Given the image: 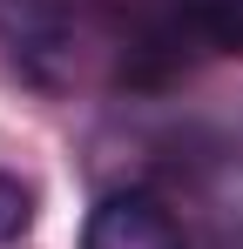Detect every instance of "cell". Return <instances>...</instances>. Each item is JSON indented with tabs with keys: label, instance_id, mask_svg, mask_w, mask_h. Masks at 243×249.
Instances as JSON below:
<instances>
[{
	"label": "cell",
	"instance_id": "1",
	"mask_svg": "<svg viewBox=\"0 0 243 249\" xmlns=\"http://www.w3.org/2000/svg\"><path fill=\"white\" fill-rule=\"evenodd\" d=\"M0 47L34 88H68L81 68L75 0H0Z\"/></svg>",
	"mask_w": 243,
	"mask_h": 249
},
{
	"label": "cell",
	"instance_id": "2",
	"mask_svg": "<svg viewBox=\"0 0 243 249\" xmlns=\"http://www.w3.org/2000/svg\"><path fill=\"white\" fill-rule=\"evenodd\" d=\"M81 249H189V236H182L176 209L156 202L149 189H115L88 209Z\"/></svg>",
	"mask_w": 243,
	"mask_h": 249
},
{
	"label": "cell",
	"instance_id": "3",
	"mask_svg": "<svg viewBox=\"0 0 243 249\" xmlns=\"http://www.w3.org/2000/svg\"><path fill=\"white\" fill-rule=\"evenodd\" d=\"M196 47H216V54H243V0H176Z\"/></svg>",
	"mask_w": 243,
	"mask_h": 249
},
{
	"label": "cell",
	"instance_id": "4",
	"mask_svg": "<svg viewBox=\"0 0 243 249\" xmlns=\"http://www.w3.org/2000/svg\"><path fill=\"white\" fill-rule=\"evenodd\" d=\"M34 229V189L20 175H0V243H20Z\"/></svg>",
	"mask_w": 243,
	"mask_h": 249
}]
</instances>
